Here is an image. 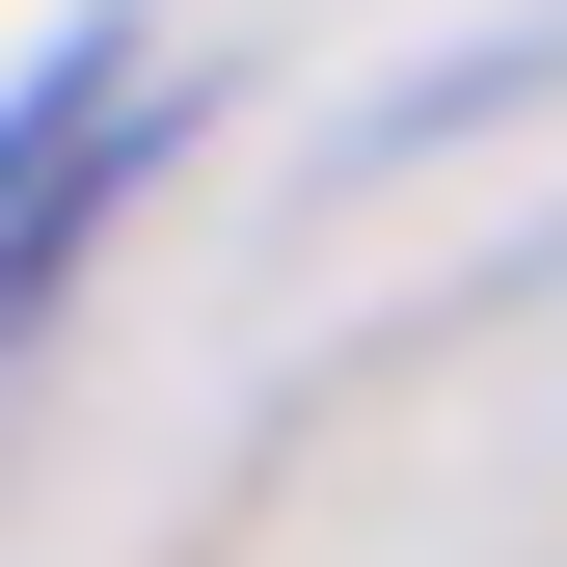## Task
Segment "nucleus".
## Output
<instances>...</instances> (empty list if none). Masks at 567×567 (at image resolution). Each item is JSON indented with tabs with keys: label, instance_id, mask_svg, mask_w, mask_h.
Here are the masks:
<instances>
[{
	"label": "nucleus",
	"instance_id": "obj_1",
	"mask_svg": "<svg viewBox=\"0 0 567 567\" xmlns=\"http://www.w3.org/2000/svg\"><path fill=\"white\" fill-rule=\"evenodd\" d=\"M135 135H163V82H135V54L82 28V54H28V82H0V324L54 298V244L109 217L135 189Z\"/></svg>",
	"mask_w": 567,
	"mask_h": 567
}]
</instances>
